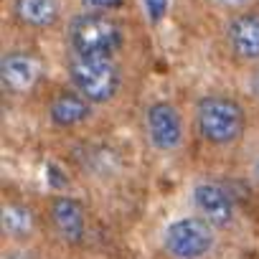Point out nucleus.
Returning a JSON list of instances; mask_svg holds the SVG:
<instances>
[{
    "label": "nucleus",
    "instance_id": "obj_1",
    "mask_svg": "<svg viewBox=\"0 0 259 259\" xmlns=\"http://www.w3.org/2000/svg\"><path fill=\"white\" fill-rule=\"evenodd\" d=\"M193 130L208 148H234L249 130L246 104L226 92H206L193 102Z\"/></svg>",
    "mask_w": 259,
    "mask_h": 259
},
{
    "label": "nucleus",
    "instance_id": "obj_2",
    "mask_svg": "<svg viewBox=\"0 0 259 259\" xmlns=\"http://www.w3.org/2000/svg\"><path fill=\"white\" fill-rule=\"evenodd\" d=\"M64 36L71 56L117 59L127 44V31L114 13L87 11V8H81L66 21Z\"/></svg>",
    "mask_w": 259,
    "mask_h": 259
},
{
    "label": "nucleus",
    "instance_id": "obj_3",
    "mask_svg": "<svg viewBox=\"0 0 259 259\" xmlns=\"http://www.w3.org/2000/svg\"><path fill=\"white\" fill-rule=\"evenodd\" d=\"M66 79L89 102H94L97 107H104L119 97V92L124 87V69L117 59L71 56L69 54Z\"/></svg>",
    "mask_w": 259,
    "mask_h": 259
},
{
    "label": "nucleus",
    "instance_id": "obj_4",
    "mask_svg": "<svg viewBox=\"0 0 259 259\" xmlns=\"http://www.w3.org/2000/svg\"><path fill=\"white\" fill-rule=\"evenodd\" d=\"M219 229L201 213L173 219L160 236L163 251L170 259H206L216 249Z\"/></svg>",
    "mask_w": 259,
    "mask_h": 259
},
{
    "label": "nucleus",
    "instance_id": "obj_5",
    "mask_svg": "<svg viewBox=\"0 0 259 259\" xmlns=\"http://www.w3.org/2000/svg\"><path fill=\"white\" fill-rule=\"evenodd\" d=\"M143 127L150 148L160 155H173L186 145V119L170 99H153L143 112Z\"/></svg>",
    "mask_w": 259,
    "mask_h": 259
},
{
    "label": "nucleus",
    "instance_id": "obj_6",
    "mask_svg": "<svg viewBox=\"0 0 259 259\" xmlns=\"http://www.w3.org/2000/svg\"><path fill=\"white\" fill-rule=\"evenodd\" d=\"M0 81L11 97L33 94L44 81V59L31 49H8L0 59Z\"/></svg>",
    "mask_w": 259,
    "mask_h": 259
},
{
    "label": "nucleus",
    "instance_id": "obj_7",
    "mask_svg": "<svg viewBox=\"0 0 259 259\" xmlns=\"http://www.w3.org/2000/svg\"><path fill=\"white\" fill-rule=\"evenodd\" d=\"M46 216L51 231L66 246H81L89 236V211L81 198L69 193H56L46 201Z\"/></svg>",
    "mask_w": 259,
    "mask_h": 259
},
{
    "label": "nucleus",
    "instance_id": "obj_8",
    "mask_svg": "<svg viewBox=\"0 0 259 259\" xmlns=\"http://www.w3.org/2000/svg\"><path fill=\"white\" fill-rule=\"evenodd\" d=\"M224 41L229 54L246 66L259 64V11L241 8L234 11L224 26Z\"/></svg>",
    "mask_w": 259,
    "mask_h": 259
},
{
    "label": "nucleus",
    "instance_id": "obj_9",
    "mask_svg": "<svg viewBox=\"0 0 259 259\" xmlns=\"http://www.w3.org/2000/svg\"><path fill=\"white\" fill-rule=\"evenodd\" d=\"M97 104L89 102L81 92H76L71 84L54 92L46 102V119L54 130L69 133V130H79L94 119Z\"/></svg>",
    "mask_w": 259,
    "mask_h": 259
},
{
    "label": "nucleus",
    "instance_id": "obj_10",
    "mask_svg": "<svg viewBox=\"0 0 259 259\" xmlns=\"http://www.w3.org/2000/svg\"><path fill=\"white\" fill-rule=\"evenodd\" d=\"M191 203H193V211L208 219L219 231L234 226L239 216V206L231 191L219 181H198L191 191Z\"/></svg>",
    "mask_w": 259,
    "mask_h": 259
},
{
    "label": "nucleus",
    "instance_id": "obj_11",
    "mask_svg": "<svg viewBox=\"0 0 259 259\" xmlns=\"http://www.w3.org/2000/svg\"><path fill=\"white\" fill-rule=\"evenodd\" d=\"M0 231L11 246H28L41 234V216L36 206L26 198H6L0 208Z\"/></svg>",
    "mask_w": 259,
    "mask_h": 259
},
{
    "label": "nucleus",
    "instance_id": "obj_12",
    "mask_svg": "<svg viewBox=\"0 0 259 259\" xmlns=\"http://www.w3.org/2000/svg\"><path fill=\"white\" fill-rule=\"evenodd\" d=\"M11 16L21 28L44 33L64 21V0H11Z\"/></svg>",
    "mask_w": 259,
    "mask_h": 259
},
{
    "label": "nucleus",
    "instance_id": "obj_13",
    "mask_svg": "<svg viewBox=\"0 0 259 259\" xmlns=\"http://www.w3.org/2000/svg\"><path fill=\"white\" fill-rule=\"evenodd\" d=\"M143 3V13L145 18L153 23V26H160L168 16V8H170V0H140Z\"/></svg>",
    "mask_w": 259,
    "mask_h": 259
},
{
    "label": "nucleus",
    "instance_id": "obj_14",
    "mask_svg": "<svg viewBox=\"0 0 259 259\" xmlns=\"http://www.w3.org/2000/svg\"><path fill=\"white\" fill-rule=\"evenodd\" d=\"M79 6L87 11H102V13H117L127 6V0H79Z\"/></svg>",
    "mask_w": 259,
    "mask_h": 259
},
{
    "label": "nucleus",
    "instance_id": "obj_15",
    "mask_svg": "<svg viewBox=\"0 0 259 259\" xmlns=\"http://www.w3.org/2000/svg\"><path fill=\"white\" fill-rule=\"evenodd\" d=\"M246 89L254 99H259V64L249 69V76H246Z\"/></svg>",
    "mask_w": 259,
    "mask_h": 259
},
{
    "label": "nucleus",
    "instance_id": "obj_16",
    "mask_svg": "<svg viewBox=\"0 0 259 259\" xmlns=\"http://www.w3.org/2000/svg\"><path fill=\"white\" fill-rule=\"evenodd\" d=\"M213 6H219V8H226V11H241V8H249V3L251 0H211Z\"/></svg>",
    "mask_w": 259,
    "mask_h": 259
}]
</instances>
